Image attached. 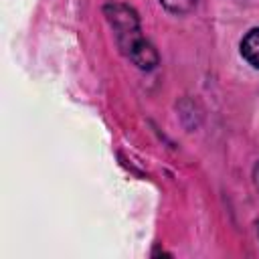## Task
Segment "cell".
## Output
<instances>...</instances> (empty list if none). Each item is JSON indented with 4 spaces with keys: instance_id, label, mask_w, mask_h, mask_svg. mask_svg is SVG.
<instances>
[{
    "instance_id": "cell-3",
    "label": "cell",
    "mask_w": 259,
    "mask_h": 259,
    "mask_svg": "<svg viewBox=\"0 0 259 259\" xmlns=\"http://www.w3.org/2000/svg\"><path fill=\"white\" fill-rule=\"evenodd\" d=\"M166 10L174 12V14H186L196 6V0H160Z\"/></svg>"
},
{
    "instance_id": "cell-5",
    "label": "cell",
    "mask_w": 259,
    "mask_h": 259,
    "mask_svg": "<svg viewBox=\"0 0 259 259\" xmlns=\"http://www.w3.org/2000/svg\"><path fill=\"white\" fill-rule=\"evenodd\" d=\"M257 229H259V223H257Z\"/></svg>"
},
{
    "instance_id": "cell-2",
    "label": "cell",
    "mask_w": 259,
    "mask_h": 259,
    "mask_svg": "<svg viewBox=\"0 0 259 259\" xmlns=\"http://www.w3.org/2000/svg\"><path fill=\"white\" fill-rule=\"evenodd\" d=\"M241 55H243V59L249 65L259 69V28H251L243 36V40H241Z\"/></svg>"
},
{
    "instance_id": "cell-4",
    "label": "cell",
    "mask_w": 259,
    "mask_h": 259,
    "mask_svg": "<svg viewBox=\"0 0 259 259\" xmlns=\"http://www.w3.org/2000/svg\"><path fill=\"white\" fill-rule=\"evenodd\" d=\"M253 180H255V186H257V190H259V162H257V166H255V170H253Z\"/></svg>"
},
{
    "instance_id": "cell-1",
    "label": "cell",
    "mask_w": 259,
    "mask_h": 259,
    "mask_svg": "<svg viewBox=\"0 0 259 259\" xmlns=\"http://www.w3.org/2000/svg\"><path fill=\"white\" fill-rule=\"evenodd\" d=\"M105 16L115 32V40L121 53L136 67L146 71L154 69L158 65V53L152 47V42L144 38L136 10L125 4H109L105 6Z\"/></svg>"
}]
</instances>
